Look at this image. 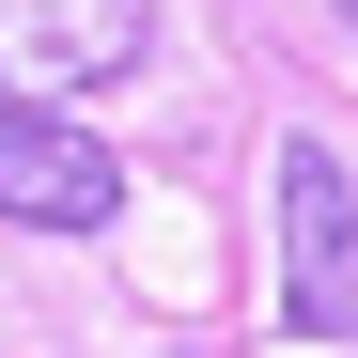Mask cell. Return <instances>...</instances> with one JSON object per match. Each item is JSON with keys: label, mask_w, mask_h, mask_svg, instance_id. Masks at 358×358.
I'll use <instances>...</instances> for the list:
<instances>
[{"label": "cell", "mask_w": 358, "mask_h": 358, "mask_svg": "<svg viewBox=\"0 0 358 358\" xmlns=\"http://www.w3.org/2000/svg\"><path fill=\"white\" fill-rule=\"evenodd\" d=\"M280 327L358 343V187L327 141H280Z\"/></svg>", "instance_id": "6da1fadb"}, {"label": "cell", "mask_w": 358, "mask_h": 358, "mask_svg": "<svg viewBox=\"0 0 358 358\" xmlns=\"http://www.w3.org/2000/svg\"><path fill=\"white\" fill-rule=\"evenodd\" d=\"M0 218H31V234H109V218H125V156H109L78 109H0Z\"/></svg>", "instance_id": "3957f363"}, {"label": "cell", "mask_w": 358, "mask_h": 358, "mask_svg": "<svg viewBox=\"0 0 358 358\" xmlns=\"http://www.w3.org/2000/svg\"><path fill=\"white\" fill-rule=\"evenodd\" d=\"M156 47L141 0H0V109H63Z\"/></svg>", "instance_id": "7a4b0ae2"}]
</instances>
